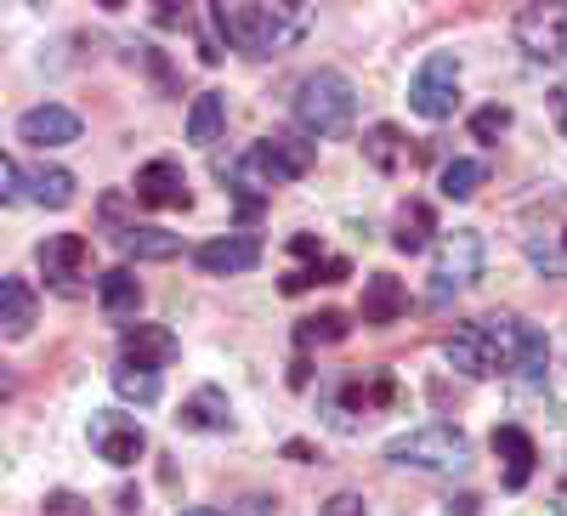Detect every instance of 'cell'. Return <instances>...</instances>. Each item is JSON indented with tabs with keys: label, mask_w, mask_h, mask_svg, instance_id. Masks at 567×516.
Returning a JSON list of instances; mask_svg holds the SVG:
<instances>
[{
	"label": "cell",
	"mask_w": 567,
	"mask_h": 516,
	"mask_svg": "<svg viewBox=\"0 0 567 516\" xmlns=\"http://www.w3.org/2000/svg\"><path fill=\"white\" fill-rule=\"evenodd\" d=\"M0 199H7V205H18V199H29V176H23V165L7 154V159H0Z\"/></svg>",
	"instance_id": "f546056e"
},
{
	"label": "cell",
	"mask_w": 567,
	"mask_h": 516,
	"mask_svg": "<svg viewBox=\"0 0 567 516\" xmlns=\"http://www.w3.org/2000/svg\"><path fill=\"white\" fill-rule=\"evenodd\" d=\"M221 125H227V97H221V91H199L194 109H187V143L210 148L221 136Z\"/></svg>",
	"instance_id": "7402d4cb"
},
{
	"label": "cell",
	"mask_w": 567,
	"mask_h": 516,
	"mask_svg": "<svg viewBox=\"0 0 567 516\" xmlns=\"http://www.w3.org/2000/svg\"><path fill=\"white\" fill-rule=\"evenodd\" d=\"M550 114H556V125H561V136H567V80L550 91Z\"/></svg>",
	"instance_id": "d6a6232c"
},
{
	"label": "cell",
	"mask_w": 567,
	"mask_h": 516,
	"mask_svg": "<svg viewBox=\"0 0 567 516\" xmlns=\"http://www.w3.org/2000/svg\"><path fill=\"white\" fill-rule=\"evenodd\" d=\"M483 182H488V165L483 159H454L443 171V199H471Z\"/></svg>",
	"instance_id": "4316f807"
},
{
	"label": "cell",
	"mask_w": 567,
	"mask_h": 516,
	"mask_svg": "<svg viewBox=\"0 0 567 516\" xmlns=\"http://www.w3.org/2000/svg\"><path fill=\"white\" fill-rule=\"evenodd\" d=\"M18 143H29V148H69V143H80V114L63 109V103H40V109H29L18 120Z\"/></svg>",
	"instance_id": "8fae6325"
},
{
	"label": "cell",
	"mask_w": 567,
	"mask_h": 516,
	"mask_svg": "<svg viewBox=\"0 0 567 516\" xmlns=\"http://www.w3.org/2000/svg\"><path fill=\"white\" fill-rule=\"evenodd\" d=\"M403 312H409V290H403V278H392V272H369V278H363L358 318L369 323V330H386V323H398Z\"/></svg>",
	"instance_id": "5bb4252c"
},
{
	"label": "cell",
	"mask_w": 567,
	"mask_h": 516,
	"mask_svg": "<svg viewBox=\"0 0 567 516\" xmlns=\"http://www.w3.org/2000/svg\"><path fill=\"white\" fill-rule=\"evenodd\" d=\"M34 312H40V301H34V285L29 278H0V336L7 341H23L29 330H34Z\"/></svg>",
	"instance_id": "9a60e30c"
},
{
	"label": "cell",
	"mask_w": 567,
	"mask_h": 516,
	"mask_svg": "<svg viewBox=\"0 0 567 516\" xmlns=\"http://www.w3.org/2000/svg\"><path fill=\"white\" fill-rule=\"evenodd\" d=\"M109 381H114V392L125 398V403H159V369H142V363H114V374H109Z\"/></svg>",
	"instance_id": "cb8c5ba5"
},
{
	"label": "cell",
	"mask_w": 567,
	"mask_h": 516,
	"mask_svg": "<svg viewBox=\"0 0 567 516\" xmlns=\"http://www.w3.org/2000/svg\"><path fill=\"white\" fill-rule=\"evenodd\" d=\"M363 159L381 171V176H403L409 165H414V148H409V136L398 131V125H369L363 131Z\"/></svg>",
	"instance_id": "2e32d148"
},
{
	"label": "cell",
	"mask_w": 567,
	"mask_h": 516,
	"mask_svg": "<svg viewBox=\"0 0 567 516\" xmlns=\"http://www.w3.org/2000/svg\"><path fill=\"white\" fill-rule=\"evenodd\" d=\"M29 199L45 205V210H69L74 205V171H63V165L29 171Z\"/></svg>",
	"instance_id": "603a6c76"
},
{
	"label": "cell",
	"mask_w": 567,
	"mask_h": 516,
	"mask_svg": "<svg viewBox=\"0 0 567 516\" xmlns=\"http://www.w3.org/2000/svg\"><path fill=\"white\" fill-rule=\"evenodd\" d=\"M131 194H136V205H148V210H187V205H194L187 176H182L176 159H148V165L136 171Z\"/></svg>",
	"instance_id": "30bf717a"
},
{
	"label": "cell",
	"mask_w": 567,
	"mask_h": 516,
	"mask_svg": "<svg viewBox=\"0 0 567 516\" xmlns=\"http://www.w3.org/2000/svg\"><path fill=\"white\" fill-rule=\"evenodd\" d=\"M318 165V143H301V136H261L250 143V154L233 165L239 187H284V182H301Z\"/></svg>",
	"instance_id": "3957f363"
},
{
	"label": "cell",
	"mask_w": 567,
	"mask_h": 516,
	"mask_svg": "<svg viewBox=\"0 0 567 516\" xmlns=\"http://www.w3.org/2000/svg\"><path fill=\"white\" fill-rule=\"evenodd\" d=\"M432 233H437V210L425 205V199H409V205L398 210V221H392V245H398L403 256H414V250L432 245Z\"/></svg>",
	"instance_id": "ffe728a7"
},
{
	"label": "cell",
	"mask_w": 567,
	"mask_h": 516,
	"mask_svg": "<svg viewBox=\"0 0 567 516\" xmlns=\"http://www.w3.org/2000/svg\"><path fill=\"white\" fill-rule=\"evenodd\" d=\"M386 460L392 465H414V472H460V465L471 460V443L460 426H449V420H432V426H414L403 437L386 443Z\"/></svg>",
	"instance_id": "277c9868"
},
{
	"label": "cell",
	"mask_w": 567,
	"mask_h": 516,
	"mask_svg": "<svg viewBox=\"0 0 567 516\" xmlns=\"http://www.w3.org/2000/svg\"><path fill=\"white\" fill-rule=\"evenodd\" d=\"M194 261H199V272H210V278H233V272L261 267V245L250 239V233H227V239L199 245V250H194Z\"/></svg>",
	"instance_id": "4fadbf2b"
},
{
	"label": "cell",
	"mask_w": 567,
	"mask_h": 516,
	"mask_svg": "<svg viewBox=\"0 0 567 516\" xmlns=\"http://www.w3.org/2000/svg\"><path fill=\"white\" fill-rule=\"evenodd\" d=\"M210 23H216L221 45H233V52L278 58V52H290V45L307 40L312 12L301 7V0H272V7H261V0H216Z\"/></svg>",
	"instance_id": "6da1fadb"
},
{
	"label": "cell",
	"mask_w": 567,
	"mask_h": 516,
	"mask_svg": "<svg viewBox=\"0 0 567 516\" xmlns=\"http://www.w3.org/2000/svg\"><path fill=\"white\" fill-rule=\"evenodd\" d=\"M561 245H567V227H561Z\"/></svg>",
	"instance_id": "e575fe53"
},
{
	"label": "cell",
	"mask_w": 567,
	"mask_h": 516,
	"mask_svg": "<svg viewBox=\"0 0 567 516\" xmlns=\"http://www.w3.org/2000/svg\"><path fill=\"white\" fill-rule=\"evenodd\" d=\"M97 307H103L109 318H131V312L142 307V285H136V272H131V267H109V272H97Z\"/></svg>",
	"instance_id": "44dd1931"
},
{
	"label": "cell",
	"mask_w": 567,
	"mask_h": 516,
	"mask_svg": "<svg viewBox=\"0 0 567 516\" xmlns=\"http://www.w3.org/2000/svg\"><path fill=\"white\" fill-rule=\"evenodd\" d=\"M182 516H227V510H216V505H194V510H182Z\"/></svg>",
	"instance_id": "836d02e7"
},
{
	"label": "cell",
	"mask_w": 567,
	"mask_h": 516,
	"mask_svg": "<svg viewBox=\"0 0 567 516\" xmlns=\"http://www.w3.org/2000/svg\"><path fill=\"white\" fill-rule=\"evenodd\" d=\"M176 352H182V341L165 330V323H125L120 330V358L125 363L165 369V363H176Z\"/></svg>",
	"instance_id": "7c38bea8"
},
{
	"label": "cell",
	"mask_w": 567,
	"mask_h": 516,
	"mask_svg": "<svg viewBox=\"0 0 567 516\" xmlns=\"http://www.w3.org/2000/svg\"><path fill=\"white\" fill-rule=\"evenodd\" d=\"M409 109H414L420 120H449V114L460 109V58H454V52H432V58L414 69V80H409Z\"/></svg>",
	"instance_id": "5b68a950"
},
{
	"label": "cell",
	"mask_w": 567,
	"mask_h": 516,
	"mask_svg": "<svg viewBox=\"0 0 567 516\" xmlns=\"http://www.w3.org/2000/svg\"><path fill=\"white\" fill-rule=\"evenodd\" d=\"M494 454L505 460V488H528L534 465H539L534 437H528L523 426H499V432H494Z\"/></svg>",
	"instance_id": "e0dca14e"
},
{
	"label": "cell",
	"mask_w": 567,
	"mask_h": 516,
	"mask_svg": "<svg viewBox=\"0 0 567 516\" xmlns=\"http://www.w3.org/2000/svg\"><path fill=\"white\" fill-rule=\"evenodd\" d=\"M347 336H352L347 312H312V318H301V330H296L301 347H329V341H347Z\"/></svg>",
	"instance_id": "d4e9b609"
},
{
	"label": "cell",
	"mask_w": 567,
	"mask_h": 516,
	"mask_svg": "<svg viewBox=\"0 0 567 516\" xmlns=\"http://www.w3.org/2000/svg\"><path fill=\"white\" fill-rule=\"evenodd\" d=\"M347 272H352V261H347V256H323L318 267H301V272L284 278V296H301V290H312V285H341Z\"/></svg>",
	"instance_id": "484cf974"
},
{
	"label": "cell",
	"mask_w": 567,
	"mask_h": 516,
	"mask_svg": "<svg viewBox=\"0 0 567 516\" xmlns=\"http://www.w3.org/2000/svg\"><path fill=\"white\" fill-rule=\"evenodd\" d=\"M358 120V85L341 69H318L296 85V125L312 136H347Z\"/></svg>",
	"instance_id": "7a4b0ae2"
},
{
	"label": "cell",
	"mask_w": 567,
	"mask_h": 516,
	"mask_svg": "<svg viewBox=\"0 0 567 516\" xmlns=\"http://www.w3.org/2000/svg\"><path fill=\"white\" fill-rule=\"evenodd\" d=\"M40 272H45V285H52L58 296H85L91 285V245H85V233H52V239H40L34 250Z\"/></svg>",
	"instance_id": "8992f818"
},
{
	"label": "cell",
	"mask_w": 567,
	"mask_h": 516,
	"mask_svg": "<svg viewBox=\"0 0 567 516\" xmlns=\"http://www.w3.org/2000/svg\"><path fill=\"white\" fill-rule=\"evenodd\" d=\"M483 278V233L454 227L437 245V272H432V301H449V290H465Z\"/></svg>",
	"instance_id": "52a82bcc"
},
{
	"label": "cell",
	"mask_w": 567,
	"mask_h": 516,
	"mask_svg": "<svg viewBox=\"0 0 567 516\" xmlns=\"http://www.w3.org/2000/svg\"><path fill=\"white\" fill-rule=\"evenodd\" d=\"M91 448H97V460H109L114 472H125V465H136L142 454H148V432H142L136 414L97 409L91 414Z\"/></svg>",
	"instance_id": "ba28073f"
},
{
	"label": "cell",
	"mask_w": 567,
	"mask_h": 516,
	"mask_svg": "<svg viewBox=\"0 0 567 516\" xmlns=\"http://www.w3.org/2000/svg\"><path fill=\"white\" fill-rule=\"evenodd\" d=\"M318 516H363V494H336Z\"/></svg>",
	"instance_id": "1f68e13d"
},
{
	"label": "cell",
	"mask_w": 567,
	"mask_h": 516,
	"mask_svg": "<svg viewBox=\"0 0 567 516\" xmlns=\"http://www.w3.org/2000/svg\"><path fill=\"white\" fill-rule=\"evenodd\" d=\"M182 426L187 432H233V409H227V392H216V386H199L194 398L182 403Z\"/></svg>",
	"instance_id": "ac0fdd59"
},
{
	"label": "cell",
	"mask_w": 567,
	"mask_h": 516,
	"mask_svg": "<svg viewBox=\"0 0 567 516\" xmlns=\"http://www.w3.org/2000/svg\"><path fill=\"white\" fill-rule=\"evenodd\" d=\"M505 131H511V109H499V103L471 114V136H477V143H499Z\"/></svg>",
	"instance_id": "f1b7e54d"
},
{
	"label": "cell",
	"mask_w": 567,
	"mask_h": 516,
	"mask_svg": "<svg viewBox=\"0 0 567 516\" xmlns=\"http://www.w3.org/2000/svg\"><path fill=\"white\" fill-rule=\"evenodd\" d=\"M40 516H91V505H85L80 494H52Z\"/></svg>",
	"instance_id": "4dcf8cb0"
},
{
	"label": "cell",
	"mask_w": 567,
	"mask_h": 516,
	"mask_svg": "<svg viewBox=\"0 0 567 516\" xmlns=\"http://www.w3.org/2000/svg\"><path fill=\"white\" fill-rule=\"evenodd\" d=\"M392 398H398L392 374H374V381H352V386L341 392V403H352V409H369V403H392Z\"/></svg>",
	"instance_id": "83f0119b"
},
{
	"label": "cell",
	"mask_w": 567,
	"mask_h": 516,
	"mask_svg": "<svg viewBox=\"0 0 567 516\" xmlns=\"http://www.w3.org/2000/svg\"><path fill=\"white\" fill-rule=\"evenodd\" d=\"M114 245L125 250V256H136V261H171L176 250H182V233H165V227H120L114 233Z\"/></svg>",
	"instance_id": "d6986e66"
},
{
	"label": "cell",
	"mask_w": 567,
	"mask_h": 516,
	"mask_svg": "<svg viewBox=\"0 0 567 516\" xmlns=\"http://www.w3.org/2000/svg\"><path fill=\"white\" fill-rule=\"evenodd\" d=\"M511 34H516V45L534 58V63H561L567 58V7H523L516 12V23H511Z\"/></svg>",
	"instance_id": "9c48e42d"
}]
</instances>
